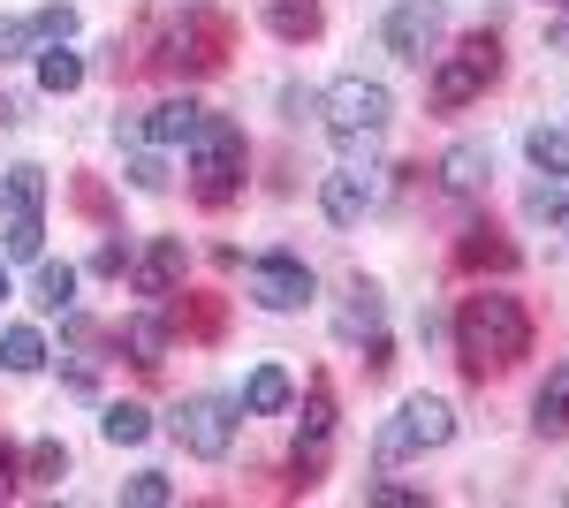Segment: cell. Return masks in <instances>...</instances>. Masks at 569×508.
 I'll use <instances>...</instances> for the list:
<instances>
[{
  "label": "cell",
  "instance_id": "18",
  "mask_svg": "<svg viewBox=\"0 0 569 508\" xmlns=\"http://www.w3.org/2000/svg\"><path fill=\"white\" fill-rule=\"evenodd\" d=\"M289 402H297V380H289L281 365H259V372L243 380V410H251V418H281Z\"/></svg>",
  "mask_w": 569,
  "mask_h": 508
},
{
  "label": "cell",
  "instance_id": "15",
  "mask_svg": "<svg viewBox=\"0 0 569 508\" xmlns=\"http://www.w3.org/2000/svg\"><path fill=\"white\" fill-rule=\"evenodd\" d=\"M198 114H206L198 99H160V107H152V114L137 122V137H144V145H160V152H176V145H190Z\"/></svg>",
  "mask_w": 569,
  "mask_h": 508
},
{
  "label": "cell",
  "instance_id": "39",
  "mask_svg": "<svg viewBox=\"0 0 569 508\" xmlns=\"http://www.w3.org/2000/svg\"><path fill=\"white\" fill-rule=\"evenodd\" d=\"M0 122H16V107H8V99H0Z\"/></svg>",
  "mask_w": 569,
  "mask_h": 508
},
{
  "label": "cell",
  "instance_id": "12",
  "mask_svg": "<svg viewBox=\"0 0 569 508\" xmlns=\"http://www.w3.org/2000/svg\"><path fill=\"white\" fill-rule=\"evenodd\" d=\"M456 266H463V273H517V243H509L493 220H471V228L456 236Z\"/></svg>",
  "mask_w": 569,
  "mask_h": 508
},
{
  "label": "cell",
  "instance_id": "19",
  "mask_svg": "<svg viewBox=\"0 0 569 508\" xmlns=\"http://www.w3.org/2000/svg\"><path fill=\"white\" fill-rule=\"evenodd\" d=\"M531 432H539V440H569V365L547 372L539 402H531Z\"/></svg>",
  "mask_w": 569,
  "mask_h": 508
},
{
  "label": "cell",
  "instance_id": "23",
  "mask_svg": "<svg viewBox=\"0 0 569 508\" xmlns=\"http://www.w3.org/2000/svg\"><path fill=\"white\" fill-rule=\"evenodd\" d=\"M84 84V53H69V39L61 46H39V91H53V99H61V91H77Z\"/></svg>",
  "mask_w": 569,
  "mask_h": 508
},
{
  "label": "cell",
  "instance_id": "16",
  "mask_svg": "<svg viewBox=\"0 0 569 508\" xmlns=\"http://www.w3.org/2000/svg\"><path fill=\"white\" fill-rule=\"evenodd\" d=\"M266 31L289 39V46H311L327 31V8H319V0H266Z\"/></svg>",
  "mask_w": 569,
  "mask_h": 508
},
{
  "label": "cell",
  "instance_id": "40",
  "mask_svg": "<svg viewBox=\"0 0 569 508\" xmlns=\"http://www.w3.org/2000/svg\"><path fill=\"white\" fill-rule=\"evenodd\" d=\"M0 297H8V258H0Z\"/></svg>",
  "mask_w": 569,
  "mask_h": 508
},
{
  "label": "cell",
  "instance_id": "20",
  "mask_svg": "<svg viewBox=\"0 0 569 508\" xmlns=\"http://www.w3.org/2000/svg\"><path fill=\"white\" fill-rule=\"evenodd\" d=\"M39 251H46V212H8L0 220V258L23 266V258H39Z\"/></svg>",
  "mask_w": 569,
  "mask_h": 508
},
{
  "label": "cell",
  "instance_id": "9",
  "mask_svg": "<svg viewBox=\"0 0 569 508\" xmlns=\"http://www.w3.org/2000/svg\"><path fill=\"white\" fill-rule=\"evenodd\" d=\"M228 39H236L228 16H190L176 31V46H168V69L176 77H213L220 61H228Z\"/></svg>",
  "mask_w": 569,
  "mask_h": 508
},
{
  "label": "cell",
  "instance_id": "3",
  "mask_svg": "<svg viewBox=\"0 0 569 508\" xmlns=\"http://www.w3.org/2000/svg\"><path fill=\"white\" fill-rule=\"evenodd\" d=\"M493 77H501V39H493V31H471V39H456L448 53H440L433 107H440V114H456V107L486 99V91H493Z\"/></svg>",
  "mask_w": 569,
  "mask_h": 508
},
{
  "label": "cell",
  "instance_id": "27",
  "mask_svg": "<svg viewBox=\"0 0 569 508\" xmlns=\"http://www.w3.org/2000/svg\"><path fill=\"white\" fill-rule=\"evenodd\" d=\"M176 327H182V335H198V341H220V327H228V311H220V297H182Z\"/></svg>",
  "mask_w": 569,
  "mask_h": 508
},
{
  "label": "cell",
  "instance_id": "7",
  "mask_svg": "<svg viewBox=\"0 0 569 508\" xmlns=\"http://www.w3.org/2000/svg\"><path fill=\"white\" fill-rule=\"evenodd\" d=\"M311 297H319V281H311V266L297 251L251 258V303H259V311H305Z\"/></svg>",
  "mask_w": 569,
  "mask_h": 508
},
{
  "label": "cell",
  "instance_id": "1",
  "mask_svg": "<svg viewBox=\"0 0 569 508\" xmlns=\"http://www.w3.org/2000/svg\"><path fill=\"white\" fill-rule=\"evenodd\" d=\"M448 341H456V365H463V380H501V372H517L531 357V311L525 297H509V289H479V297H463V311L448 319Z\"/></svg>",
  "mask_w": 569,
  "mask_h": 508
},
{
  "label": "cell",
  "instance_id": "17",
  "mask_svg": "<svg viewBox=\"0 0 569 508\" xmlns=\"http://www.w3.org/2000/svg\"><path fill=\"white\" fill-rule=\"evenodd\" d=\"M335 335H342V341H372V335H380V289H372V281H350V289H342Z\"/></svg>",
  "mask_w": 569,
  "mask_h": 508
},
{
  "label": "cell",
  "instance_id": "14",
  "mask_svg": "<svg viewBox=\"0 0 569 508\" xmlns=\"http://www.w3.org/2000/svg\"><path fill=\"white\" fill-rule=\"evenodd\" d=\"M122 349H130L137 372H160V365H168V349H176V319H160V311L130 319V327H122Z\"/></svg>",
  "mask_w": 569,
  "mask_h": 508
},
{
  "label": "cell",
  "instance_id": "5",
  "mask_svg": "<svg viewBox=\"0 0 569 508\" xmlns=\"http://www.w3.org/2000/svg\"><path fill=\"white\" fill-rule=\"evenodd\" d=\"M448 440H456V410H448L440 395H410V402L380 425L372 456H380V464H402V456H426V448H448Z\"/></svg>",
  "mask_w": 569,
  "mask_h": 508
},
{
  "label": "cell",
  "instance_id": "36",
  "mask_svg": "<svg viewBox=\"0 0 569 508\" xmlns=\"http://www.w3.org/2000/svg\"><path fill=\"white\" fill-rule=\"evenodd\" d=\"M16 486H23V456H16V448H8V440H0V501H8V494H16Z\"/></svg>",
  "mask_w": 569,
  "mask_h": 508
},
{
  "label": "cell",
  "instance_id": "28",
  "mask_svg": "<svg viewBox=\"0 0 569 508\" xmlns=\"http://www.w3.org/2000/svg\"><path fill=\"white\" fill-rule=\"evenodd\" d=\"M525 212L531 220H569V175H547L525 190Z\"/></svg>",
  "mask_w": 569,
  "mask_h": 508
},
{
  "label": "cell",
  "instance_id": "25",
  "mask_svg": "<svg viewBox=\"0 0 569 508\" xmlns=\"http://www.w3.org/2000/svg\"><path fill=\"white\" fill-rule=\"evenodd\" d=\"M23 478H31V486H61V478H69V448H61V440H31V448H23Z\"/></svg>",
  "mask_w": 569,
  "mask_h": 508
},
{
  "label": "cell",
  "instance_id": "38",
  "mask_svg": "<svg viewBox=\"0 0 569 508\" xmlns=\"http://www.w3.org/2000/svg\"><path fill=\"white\" fill-rule=\"evenodd\" d=\"M77 206H84L91 220H107V190H99V182H77Z\"/></svg>",
  "mask_w": 569,
  "mask_h": 508
},
{
  "label": "cell",
  "instance_id": "22",
  "mask_svg": "<svg viewBox=\"0 0 569 508\" xmlns=\"http://www.w3.org/2000/svg\"><path fill=\"white\" fill-rule=\"evenodd\" d=\"M39 365H46V335L39 327H0V372L23 380V372H39Z\"/></svg>",
  "mask_w": 569,
  "mask_h": 508
},
{
  "label": "cell",
  "instance_id": "4",
  "mask_svg": "<svg viewBox=\"0 0 569 508\" xmlns=\"http://www.w3.org/2000/svg\"><path fill=\"white\" fill-rule=\"evenodd\" d=\"M395 114V91L380 77H335V84L319 91V122L335 129L342 145H372Z\"/></svg>",
  "mask_w": 569,
  "mask_h": 508
},
{
  "label": "cell",
  "instance_id": "34",
  "mask_svg": "<svg viewBox=\"0 0 569 508\" xmlns=\"http://www.w3.org/2000/svg\"><path fill=\"white\" fill-rule=\"evenodd\" d=\"M16 53H39V39H31V16L0 23V61H16Z\"/></svg>",
  "mask_w": 569,
  "mask_h": 508
},
{
  "label": "cell",
  "instance_id": "37",
  "mask_svg": "<svg viewBox=\"0 0 569 508\" xmlns=\"http://www.w3.org/2000/svg\"><path fill=\"white\" fill-rule=\"evenodd\" d=\"M122 266H130V251H122V243H99V251H91V273H107V281H114Z\"/></svg>",
  "mask_w": 569,
  "mask_h": 508
},
{
  "label": "cell",
  "instance_id": "24",
  "mask_svg": "<svg viewBox=\"0 0 569 508\" xmlns=\"http://www.w3.org/2000/svg\"><path fill=\"white\" fill-rule=\"evenodd\" d=\"M31 303H39V311H69V303H77V266L46 258V266H39V281H31Z\"/></svg>",
  "mask_w": 569,
  "mask_h": 508
},
{
  "label": "cell",
  "instance_id": "33",
  "mask_svg": "<svg viewBox=\"0 0 569 508\" xmlns=\"http://www.w3.org/2000/svg\"><path fill=\"white\" fill-rule=\"evenodd\" d=\"M319 470H327V440H297V456H289V486H319Z\"/></svg>",
  "mask_w": 569,
  "mask_h": 508
},
{
  "label": "cell",
  "instance_id": "13",
  "mask_svg": "<svg viewBox=\"0 0 569 508\" xmlns=\"http://www.w3.org/2000/svg\"><path fill=\"white\" fill-rule=\"evenodd\" d=\"M486 175H493V152H486V145H448V152H440V190H448V198H479Z\"/></svg>",
  "mask_w": 569,
  "mask_h": 508
},
{
  "label": "cell",
  "instance_id": "11",
  "mask_svg": "<svg viewBox=\"0 0 569 508\" xmlns=\"http://www.w3.org/2000/svg\"><path fill=\"white\" fill-rule=\"evenodd\" d=\"M130 281H137V297H152V303L176 297V289H182V236H152L144 258L130 266Z\"/></svg>",
  "mask_w": 569,
  "mask_h": 508
},
{
  "label": "cell",
  "instance_id": "31",
  "mask_svg": "<svg viewBox=\"0 0 569 508\" xmlns=\"http://www.w3.org/2000/svg\"><path fill=\"white\" fill-rule=\"evenodd\" d=\"M305 440H335V395H327V380H311V402H305Z\"/></svg>",
  "mask_w": 569,
  "mask_h": 508
},
{
  "label": "cell",
  "instance_id": "30",
  "mask_svg": "<svg viewBox=\"0 0 569 508\" xmlns=\"http://www.w3.org/2000/svg\"><path fill=\"white\" fill-rule=\"evenodd\" d=\"M31 39H39V46L77 39V8H69V0H53V8H39V16H31Z\"/></svg>",
  "mask_w": 569,
  "mask_h": 508
},
{
  "label": "cell",
  "instance_id": "2",
  "mask_svg": "<svg viewBox=\"0 0 569 508\" xmlns=\"http://www.w3.org/2000/svg\"><path fill=\"white\" fill-rule=\"evenodd\" d=\"M190 190H198V206H228L236 190H243V129L228 122V114H198L190 129Z\"/></svg>",
  "mask_w": 569,
  "mask_h": 508
},
{
  "label": "cell",
  "instance_id": "35",
  "mask_svg": "<svg viewBox=\"0 0 569 508\" xmlns=\"http://www.w3.org/2000/svg\"><path fill=\"white\" fill-rule=\"evenodd\" d=\"M365 501H380V508H426V494H410V486H388V478H372V486H365Z\"/></svg>",
  "mask_w": 569,
  "mask_h": 508
},
{
  "label": "cell",
  "instance_id": "6",
  "mask_svg": "<svg viewBox=\"0 0 569 508\" xmlns=\"http://www.w3.org/2000/svg\"><path fill=\"white\" fill-rule=\"evenodd\" d=\"M440 39H448V8L440 0H395L388 16H380V46H388L395 61H433Z\"/></svg>",
  "mask_w": 569,
  "mask_h": 508
},
{
  "label": "cell",
  "instance_id": "8",
  "mask_svg": "<svg viewBox=\"0 0 569 508\" xmlns=\"http://www.w3.org/2000/svg\"><path fill=\"white\" fill-rule=\"evenodd\" d=\"M176 440L198 456V464H220L228 448H236V410L220 402V395H190L176 410Z\"/></svg>",
  "mask_w": 569,
  "mask_h": 508
},
{
  "label": "cell",
  "instance_id": "32",
  "mask_svg": "<svg viewBox=\"0 0 569 508\" xmlns=\"http://www.w3.org/2000/svg\"><path fill=\"white\" fill-rule=\"evenodd\" d=\"M130 190H144V198L168 190V160H160V145H144V152L130 160Z\"/></svg>",
  "mask_w": 569,
  "mask_h": 508
},
{
  "label": "cell",
  "instance_id": "29",
  "mask_svg": "<svg viewBox=\"0 0 569 508\" xmlns=\"http://www.w3.org/2000/svg\"><path fill=\"white\" fill-rule=\"evenodd\" d=\"M122 501L130 508H168L176 501V478H168V470H137V478H122Z\"/></svg>",
  "mask_w": 569,
  "mask_h": 508
},
{
  "label": "cell",
  "instance_id": "21",
  "mask_svg": "<svg viewBox=\"0 0 569 508\" xmlns=\"http://www.w3.org/2000/svg\"><path fill=\"white\" fill-rule=\"evenodd\" d=\"M99 432H107L114 448H144V440H152V410H144V402H107V410H99Z\"/></svg>",
  "mask_w": 569,
  "mask_h": 508
},
{
  "label": "cell",
  "instance_id": "26",
  "mask_svg": "<svg viewBox=\"0 0 569 508\" xmlns=\"http://www.w3.org/2000/svg\"><path fill=\"white\" fill-rule=\"evenodd\" d=\"M525 152H531V168H539V175H569V129H547V122H539L525 137Z\"/></svg>",
  "mask_w": 569,
  "mask_h": 508
},
{
  "label": "cell",
  "instance_id": "10",
  "mask_svg": "<svg viewBox=\"0 0 569 508\" xmlns=\"http://www.w3.org/2000/svg\"><path fill=\"white\" fill-rule=\"evenodd\" d=\"M319 206H327L335 228H357L365 212L380 206V175H372V168H335L327 182H319Z\"/></svg>",
  "mask_w": 569,
  "mask_h": 508
}]
</instances>
